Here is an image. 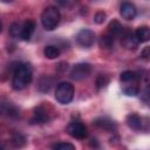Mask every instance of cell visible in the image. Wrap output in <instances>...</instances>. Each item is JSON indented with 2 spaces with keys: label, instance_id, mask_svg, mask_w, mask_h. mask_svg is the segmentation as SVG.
I'll return each instance as SVG.
<instances>
[{
  "label": "cell",
  "instance_id": "cell-24",
  "mask_svg": "<svg viewBox=\"0 0 150 150\" xmlns=\"http://www.w3.org/2000/svg\"><path fill=\"white\" fill-rule=\"evenodd\" d=\"M105 19H107V14H105V12H103V11L96 12V14H95V16H94V21H95V23H97V25L103 23V22L105 21Z\"/></svg>",
  "mask_w": 150,
  "mask_h": 150
},
{
  "label": "cell",
  "instance_id": "cell-4",
  "mask_svg": "<svg viewBox=\"0 0 150 150\" xmlns=\"http://www.w3.org/2000/svg\"><path fill=\"white\" fill-rule=\"evenodd\" d=\"M90 73H91V66L87 62H81L73 66L70 70V77L75 81H81L87 79L90 75Z\"/></svg>",
  "mask_w": 150,
  "mask_h": 150
},
{
  "label": "cell",
  "instance_id": "cell-18",
  "mask_svg": "<svg viewBox=\"0 0 150 150\" xmlns=\"http://www.w3.org/2000/svg\"><path fill=\"white\" fill-rule=\"evenodd\" d=\"M122 32H123V27L117 20L110 21V23L108 26V33H110L112 36H116V35H120Z\"/></svg>",
  "mask_w": 150,
  "mask_h": 150
},
{
  "label": "cell",
  "instance_id": "cell-15",
  "mask_svg": "<svg viewBox=\"0 0 150 150\" xmlns=\"http://www.w3.org/2000/svg\"><path fill=\"white\" fill-rule=\"evenodd\" d=\"M49 120L48 112L43 107H38L34 111V121L36 123H45Z\"/></svg>",
  "mask_w": 150,
  "mask_h": 150
},
{
  "label": "cell",
  "instance_id": "cell-11",
  "mask_svg": "<svg viewBox=\"0 0 150 150\" xmlns=\"http://www.w3.org/2000/svg\"><path fill=\"white\" fill-rule=\"evenodd\" d=\"M35 30V22L33 20H26L23 23H22V28H21V34H20V38L25 41H28L33 33Z\"/></svg>",
  "mask_w": 150,
  "mask_h": 150
},
{
  "label": "cell",
  "instance_id": "cell-6",
  "mask_svg": "<svg viewBox=\"0 0 150 150\" xmlns=\"http://www.w3.org/2000/svg\"><path fill=\"white\" fill-rule=\"evenodd\" d=\"M76 42L83 48H90L95 42V33L87 28L81 29L76 35Z\"/></svg>",
  "mask_w": 150,
  "mask_h": 150
},
{
  "label": "cell",
  "instance_id": "cell-12",
  "mask_svg": "<svg viewBox=\"0 0 150 150\" xmlns=\"http://www.w3.org/2000/svg\"><path fill=\"white\" fill-rule=\"evenodd\" d=\"M55 82V79L53 76H49V75H43L40 81H39V90L42 91V93H47L50 90V88L53 87Z\"/></svg>",
  "mask_w": 150,
  "mask_h": 150
},
{
  "label": "cell",
  "instance_id": "cell-14",
  "mask_svg": "<svg viewBox=\"0 0 150 150\" xmlns=\"http://www.w3.org/2000/svg\"><path fill=\"white\" fill-rule=\"evenodd\" d=\"M98 45L102 49H110L114 46V36L110 33H105V34L101 35Z\"/></svg>",
  "mask_w": 150,
  "mask_h": 150
},
{
  "label": "cell",
  "instance_id": "cell-7",
  "mask_svg": "<svg viewBox=\"0 0 150 150\" xmlns=\"http://www.w3.org/2000/svg\"><path fill=\"white\" fill-rule=\"evenodd\" d=\"M120 14L125 20H134L137 14V11H136V7L134 4L129 2V1H124V2H122L121 7H120Z\"/></svg>",
  "mask_w": 150,
  "mask_h": 150
},
{
  "label": "cell",
  "instance_id": "cell-5",
  "mask_svg": "<svg viewBox=\"0 0 150 150\" xmlns=\"http://www.w3.org/2000/svg\"><path fill=\"white\" fill-rule=\"evenodd\" d=\"M67 132H68L69 136H71L73 138H76V139H84L88 136L87 127L83 123L77 122V121L71 122V123L68 124Z\"/></svg>",
  "mask_w": 150,
  "mask_h": 150
},
{
  "label": "cell",
  "instance_id": "cell-3",
  "mask_svg": "<svg viewBox=\"0 0 150 150\" xmlns=\"http://www.w3.org/2000/svg\"><path fill=\"white\" fill-rule=\"evenodd\" d=\"M74 91H75L74 86L70 82H67V81L60 82L56 87L55 98L61 104H68L74 98Z\"/></svg>",
  "mask_w": 150,
  "mask_h": 150
},
{
  "label": "cell",
  "instance_id": "cell-9",
  "mask_svg": "<svg viewBox=\"0 0 150 150\" xmlns=\"http://www.w3.org/2000/svg\"><path fill=\"white\" fill-rule=\"evenodd\" d=\"M94 125H96L100 129H103L105 131H115L117 125L116 123L110 120L109 117H97L94 120Z\"/></svg>",
  "mask_w": 150,
  "mask_h": 150
},
{
  "label": "cell",
  "instance_id": "cell-10",
  "mask_svg": "<svg viewBox=\"0 0 150 150\" xmlns=\"http://www.w3.org/2000/svg\"><path fill=\"white\" fill-rule=\"evenodd\" d=\"M144 120L136 115V114H131V115H128L127 117V124L129 128H131L132 130H143L144 129Z\"/></svg>",
  "mask_w": 150,
  "mask_h": 150
},
{
  "label": "cell",
  "instance_id": "cell-8",
  "mask_svg": "<svg viewBox=\"0 0 150 150\" xmlns=\"http://www.w3.org/2000/svg\"><path fill=\"white\" fill-rule=\"evenodd\" d=\"M122 45L124 46L125 49H129V50L132 49V50H134V49H136V48L138 47L139 42H138V40H137L135 33L128 30V32H125V33L123 34V38H122Z\"/></svg>",
  "mask_w": 150,
  "mask_h": 150
},
{
  "label": "cell",
  "instance_id": "cell-22",
  "mask_svg": "<svg viewBox=\"0 0 150 150\" xmlns=\"http://www.w3.org/2000/svg\"><path fill=\"white\" fill-rule=\"evenodd\" d=\"M136 74L134 73V71H131V70H125V71H123L122 74H121V81L122 82H131V81H134L135 79H136Z\"/></svg>",
  "mask_w": 150,
  "mask_h": 150
},
{
  "label": "cell",
  "instance_id": "cell-25",
  "mask_svg": "<svg viewBox=\"0 0 150 150\" xmlns=\"http://www.w3.org/2000/svg\"><path fill=\"white\" fill-rule=\"evenodd\" d=\"M123 93L127 96H136L138 94V88L136 86H129V87H125L123 89Z\"/></svg>",
  "mask_w": 150,
  "mask_h": 150
},
{
  "label": "cell",
  "instance_id": "cell-21",
  "mask_svg": "<svg viewBox=\"0 0 150 150\" xmlns=\"http://www.w3.org/2000/svg\"><path fill=\"white\" fill-rule=\"evenodd\" d=\"M21 28H22V25H20L19 22H14V23H12V26L9 28V34L13 38H18L21 34Z\"/></svg>",
  "mask_w": 150,
  "mask_h": 150
},
{
  "label": "cell",
  "instance_id": "cell-16",
  "mask_svg": "<svg viewBox=\"0 0 150 150\" xmlns=\"http://www.w3.org/2000/svg\"><path fill=\"white\" fill-rule=\"evenodd\" d=\"M0 114H6L8 116H16L19 114V110L12 103L6 102V103H0Z\"/></svg>",
  "mask_w": 150,
  "mask_h": 150
},
{
  "label": "cell",
  "instance_id": "cell-28",
  "mask_svg": "<svg viewBox=\"0 0 150 150\" xmlns=\"http://www.w3.org/2000/svg\"><path fill=\"white\" fill-rule=\"evenodd\" d=\"M2 30V23H1V20H0V32Z\"/></svg>",
  "mask_w": 150,
  "mask_h": 150
},
{
  "label": "cell",
  "instance_id": "cell-29",
  "mask_svg": "<svg viewBox=\"0 0 150 150\" xmlns=\"http://www.w3.org/2000/svg\"><path fill=\"white\" fill-rule=\"evenodd\" d=\"M0 149H2V146H1V145H0Z\"/></svg>",
  "mask_w": 150,
  "mask_h": 150
},
{
  "label": "cell",
  "instance_id": "cell-2",
  "mask_svg": "<svg viewBox=\"0 0 150 150\" xmlns=\"http://www.w3.org/2000/svg\"><path fill=\"white\" fill-rule=\"evenodd\" d=\"M61 19L60 11L54 6H48L41 13V23L46 30H53L56 28Z\"/></svg>",
  "mask_w": 150,
  "mask_h": 150
},
{
  "label": "cell",
  "instance_id": "cell-1",
  "mask_svg": "<svg viewBox=\"0 0 150 150\" xmlns=\"http://www.w3.org/2000/svg\"><path fill=\"white\" fill-rule=\"evenodd\" d=\"M33 79V71L28 63H19L13 73L12 84L15 90H21L27 87Z\"/></svg>",
  "mask_w": 150,
  "mask_h": 150
},
{
  "label": "cell",
  "instance_id": "cell-26",
  "mask_svg": "<svg viewBox=\"0 0 150 150\" xmlns=\"http://www.w3.org/2000/svg\"><path fill=\"white\" fill-rule=\"evenodd\" d=\"M141 56L144 59V60H149V56H150V47H145L143 50H142V53H141Z\"/></svg>",
  "mask_w": 150,
  "mask_h": 150
},
{
  "label": "cell",
  "instance_id": "cell-19",
  "mask_svg": "<svg viewBox=\"0 0 150 150\" xmlns=\"http://www.w3.org/2000/svg\"><path fill=\"white\" fill-rule=\"evenodd\" d=\"M12 143H13L14 146H16V148H22V146L26 144V137H25L22 134L16 132V134H14L13 137H12Z\"/></svg>",
  "mask_w": 150,
  "mask_h": 150
},
{
  "label": "cell",
  "instance_id": "cell-23",
  "mask_svg": "<svg viewBox=\"0 0 150 150\" xmlns=\"http://www.w3.org/2000/svg\"><path fill=\"white\" fill-rule=\"evenodd\" d=\"M52 148L55 150H75V145L70 143H55Z\"/></svg>",
  "mask_w": 150,
  "mask_h": 150
},
{
  "label": "cell",
  "instance_id": "cell-20",
  "mask_svg": "<svg viewBox=\"0 0 150 150\" xmlns=\"http://www.w3.org/2000/svg\"><path fill=\"white\" fill-rule=\"evenodd\" d=\"M109 83V77L107 75H103V74H100L96 79V87L98 90H101L102 88H104L107 84Z\"/></svg>",
  "mask_w": 150,
  "mask_h": 150
},
{
  "label": "cell",
  "instance_id": "cell-17",
  "mask_svg": "<svg viewBox=\"0 0 150 150\" xmlns=\"http://www.w3.org/2000/svg\"><path fill=\"white\" fill-rule=\"evenodd\" d=\"M60 53H61V52H60L59 47L53 46V45L46 46L45 49H43V54H45V56H46L47 59H50V60L59 57V56H60Z\"/></svg>",
  "mask_w": 150,
  "mask_h": 150
},
{
  "label": "cell",
  "instance_id": "cell-27",
  "mask_svg": "<svg viewBox=\"0 0 150 150\" xmlns=\"http://www.w3.org/2000/svg\"><path fill=\"white\" fill-rule=\"evenodd\" d=\"M2 2H6V4H9V2H13L14 0H1Z\"/></svg>",
  "mask_w": 150,
  "mask_h": 150
},
{
  "label": "cell",
  "instance_id": "cell-13",
  "mask_svg": "<svg viewBox=\"0 0 150 150\" xmlns=\"http://www.w3.org/2000/svg\"><path fill=\"white\" fill-rule=\"evenodd\" d=\"M135 35H136L138 42H146L150 39V29L148 26H141L136 29Z\"/></svg>",
  "mask_w": 150,
  "mask_h": 150
}]
</instances>
